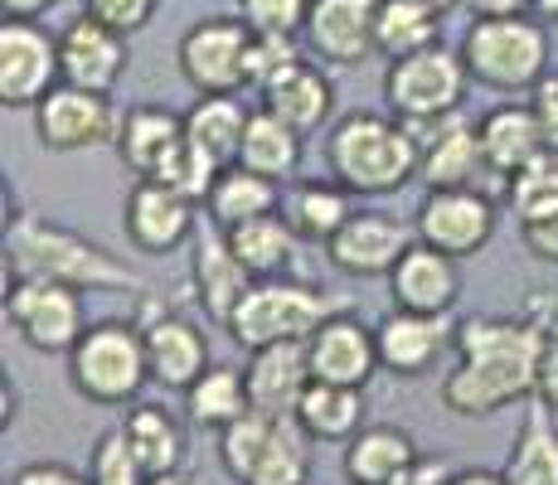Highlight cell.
<instances>
[{
  "instance_id": "1",
  "label": "cell",
  "mask_w": 558,
  "mask_h": 485,
  "mask_svg": "<svg viewBox=\"0 0 558 485\" xmlns=\"http://www.w3.org/2000/svg\"><path fill=\"white\" fill-rule=\"evenodd\" d=\"M554 330L534 316H481L457 326V369L442 379V403L457 417H490L534 398L544 344Z\"/></svg>"
},
{
  "instance_id": "2",
  "label": "cell",
  "mask_w": 558,
  "mask_h": 485,
  "mask_svg": "<svg viewBox=\"0 0 558 485\" xmlns=\"http://www.w3.org/2000/svg\"><path fill=\"white\" fill-rule=\"evenodd\" d=\"M5 277H49V282L78 287V291H146V282L112 257L107 247L78 239L63 223H49L39 214H15L5 229Z\"/></svg>"
},
{
  "instance_id": "3",
  "label": "cell",
  "mask_w": 558,
  "mask_h": 485,
  "mask_svg": "<svg viewBox=\"0 0 558 485\" xmlns=\"http://www.w3.org/2000/svg\"><path fill=\"white\" fill-rule=\"evenodd\" d=\"M326 166L350 194H393L417 180L423 146L399 117L355 112L326 136Z\"/></svg>"
},
{
  "instance_id": "4",
  "label": "cell",
  "mask_w": 558,
  "mask_h": 485,
  "mask_svg": "<svg viewBox=\"0 0 558 485\" xmlns=\"http://www.w3.org/2000/svg\"><path fill=\"white\" fill-rule=\"evenodd\" d=\"M292 413L248 408L219 433V461L239 485H306L311 447Z\"/></svg>"
},
{
  "instance_id": "5",
  "label": "cell",
  "mask_w": 558,
  "mask_h": 485,
  "mask_svg": "<svg viewBox=\"0 0 558 485\" xmlns=\"http://www.w3.org/2000/svg\"><path fill=\"white\" fill-rule=\"evenodd\" d=\"M471 83L496 93H530L549 73V35L534 15H496L476 20L461 35Z\"/></svg>"
},
{
  "instance_id": "6",
  "label": "cell",
  "mask_w": 558,
  "mask_h": 485,
  "mask_svg": "<svg viewBox=\"0 0 558 485\" xmlns=\"http://www.w3.org/2000/svg\"><path fill=\"white\" fill-rule=\"evenodd\" d=\"M69 379L88 403L122 408L151 384L146 336L132 320H98L69 350Z\"/></svg>"
},
{
  "instance_id": "7",
  "label": "cell",
  "mask_w": 558,
  "mask_h": 485,
  "mask_svg": "<svg viewBox=\"0 0 558 485\" xmlns=\"http://www.w3.org/2000/svg\"><path fill=\"white\" fill-rule=\"evenodd\" d=\"M336 311L345 306L316 287L282 282V277H253V287L243 291V301L233 306L223 330L243 350H263V344H282V340H311Z\"/></svg>"
},
{
  "instance_id": "8",
  "label": "cell",
  "mask_w": 558,
  "mask_h": 485,
  "mask_svg": "<svg viewBox=\"0 0 558 485\" xmlns=\"http://www.w3.org/2000/svg\"><path fill=\"white\" fill-rule=\"evenodd\" d=\"M466 59L461 49L452 53L447 45H427L408 59H389L384 73V102L399 122H427V117H452L461 112L466 97Z\"/></svg>"
},
{
  "instance_id": "9",
  "label": "cell",
  "mask_w": 558,
  "mask_h": 485,
  "mask_svg": "<svg viewBox=\"0 0 558 485\" xmlns=\"http://www.w3.org/2000/svg\"><path fill=\"white\" fill-rule=\"evenodd\" d=\"M5 316L20 330V340L39 354H69L83 330H88L78 287L49 282V277H20V282H10Z\"/></svg>"
},
{
  "instance_id": "10",
  "label": "cell",
  "mask_w": 558,
  "mask_h": 485,
  "mask_svg": "<svg viewBox=\"0 0 558 485\" xmlns=\"http://www.w3.org/2000/svg\"><path fill=\"white\" fill-rule=\"evenodd\" d=\"M248 45H253V29L243 25V15L239 20L209 15L185 29L175 59L195 93H239V88H248V78H243V69H248Z\"/></svg>"
},
{
  "instance_id": "11",
  "label": "cell",
  "mask_w": 558,
  "mask_h": 485,
  "mask_svg": "<svg viewBox=\"0 0 558 485\" xmlns=\"http://www.w3.org/2000/svg\"><path fill=\"white\" fill-rule=\"evenodd\" d=\"M63 83L59 39L39 29L35 20L0 25V102L5 107H39Z\"/></svg>"
},
{
  "instance_id": "12",
  "label": "cell",
  "mask_w": 558,
  "mask_h": 485,
  "mask_svg": "<svg viewBox=\"0 0 558 485\" xmlns=\"http://www.w3.org/2000/svg\"><path fill=\"white\" fill-rule=\"evenodd\" d=\"M417 243L437 247L447 257H476L481 247L496 239V204L486 199L476 185L466 190H427V199L417 204Z\"/></svg>"
},
{
  "instance_id": "13",
  "label": "cell",
  "mask_w": 558,
  "mask_h": 485,
  "mask_svg": "<svg viewBox=\"0 0 558 485\" xmlns=\"http://www.w3.org/2000/svg\"><path fill=\"white\" fill-rule=\"evenodd\" d=\"M117 126L122 117L112 112L107 93L73 88V83H59L35 107V132L49 150H93L102 142H117Z\"/></svg>"
},
{
  "instance_id": "14",
  "label": "cell",
  "mask_w": 558,
  "mask_h": 485,
  "mask_svg": "<svg viewBox=\"0 0 558 485\" xmlns=\"http://www.w3.org/2000/svg\"><path fill=\"white\" fill-rule=\"evenodd\" d=\"M413 243H417L413 223H399V219H389V214L360 209V214H350L345 229L326 243V257L345 277H389Z\"/></svg>"
},
{
  "instance_id": "15",
  "label": "cell",
  "mask_w": 558,
  "mask_h": 485,
  "mask_svg": "<svg viewBox=\"0 0 558 485\" xmlns=\"http://www.w3.org/2000/svg\"><path fill=\"white\" fill-rule=\"evenodd\" d=\"M374 20H379V0H311L306 15V49L326 63L355 69V63L374 59Z\"/></svg>"
},
{
  "instance_id": "16",
  "label": "cell",
  "mask_w": 558,
  "mask_h": 485,
  "mask_svg": "<svg viewBox=\"0 0 558 485\" xmlns=\"http://www.w3.org/2000/svg\"><path fill=\"white\" fill-rule=\"evenodd\" d=\"M122 223L136 253L166 257L195 233V199H185L180 190L160 185V180H142V185L126 194Z\"/></svg>"
},
{
  "instance_id": "17",
  "label": "cell",
  "mask_w": 558,
  "mask_h": 485,
  "mask_svg": "<svg viewBox=\"0 0 558 485\" xmlns=\"http://www.w3.org/2000/svg\"><path fill=\"white\" fill-rule=\"evenodd\" d=\"M306 360H311V379L320 384H350L364 388L379 369V340L350 311H336L316 336L306 340Z\"/></svg>"
},
{
  "instance_id": "18",
  "label": "cell",
  "mask_w": 558,
  "mask_h": 485,
  "mask_svg": "<svg viewBox=\"0 0 558 485\" xmlns=\"http://www.w3.org/2000/svg\"><path fill=\"white\" fill-rule=\"evenodd\" d=\"M374 340H379V369L399 374V379H417V374L433 369L447 344H457V326L447 316H433V311L393 306V316L374 326Z\"/></svg>"
},
{
  "instance_id": "19",
  "label": "cell",
  "mask_w": 558,
  "mask_h": 485,
  "mask_svg": "<svg viewBox=\"0 0 558 485\" xmlns=\"http://www.w3.org/2000/svg\"><path fill=\"white\" fill-rule=\"evenodd\" d=\"M59 59H63V83H73V88H93V93H112L117 78L126 73L132 49H126L122 29L83 15L59 35Z\"/></svg>"
},
{
  "instance_id": "20",
  "label": "cell",
  "mask_w": 558,
  "mask_h": 485,
  "mask_svg": "<svg viewBox=\"0 0 558 485\" xmlns=\"http://www.w3.org/2000/svg\"><path fill=\"white\" fill-rule=\"evenodd\" d=\"M393 287V306L403 311H433V316H452L457 296H461V277H457V257L437 253L427 243H413L399 257V267L389 272Z\"/></svg>"
},
{
  "instance_id": "21",
  "label": "cell",
  "mask_w": 558,
  "mask_h": 485,
  "mask_svg": "<svg viewBox=\"0 0 558 485\" xmlns=\"http://www.w3.org/2000/svg\"><path fill=\"white\" fill-rule=\"evenodd\" d=\"M248 398L263 413H296L302 393L311 388V360H306V340H282V344H263L248 350Z\"/></svg>"
},
{
  "instance_id": "22",
  "label": "cell",
  "mask_w": 558,
  "mask_h": 485,
  "mask_svg": "<svg viewBox=\"0 0 558 485\" xmlns=\"http://www.w3.org/2000/svg\"><path fill=\"white\" fill-rule=\"evenodd\" d=\"M142 336H146V360H151V384L185 393V388L209 369V340H204V330L195 320L156 316L142 326Z\"/></svg>"
},
{
  "instance_id": "23",
  "label": "cell",
  "mask_w": 558,
  "mask_h": 485,
  "mask_svg": "<svg viewBox=\"0 0 558 485\" xmlns=\"http://www.w3.org/2000/svg\"><path fill=\"white\" fill-rule=\"evenodd\" d=\"M476 132H481V146H486L490 170H496V175H506V180L514 175V170H524V166H534V160L549 156L544 126H539V117H534L530 102L496 107V112L481 117Z\"/></svg>"
},
{
  "instance_id": "24",
  "label": "cell",
  "mask_w": 558,
  "mask_h": 485,
  "mask_svg": "<svg viewBox=\"0 0 558 485\" xmlns=\"http://www.w3.org/2000/svg\"><path fill=\"white\" fill-rule=\"evenodd\" d=\"M417 457L423 451H417L413 433L393 423H374L345 441V476L355 485H399L417 466Z\"/></svg>"
},
{
  "instance_id": "25",
  "label": "cell",
  "mask_w": 558,
  "mask_h": 485,
  "mask_svg": "<svg viewBox=\"0 0 558 485\" xmlns=\"http://www.w3.org/2000/svg\"><path fill=\"white\" fill-rule=\"evenodd\" d=\"M257 97H263V107H272L287 126H296V132L306 136V132H316V126L330 117V107H336V83H330L316 63L296 59L292 69L277 73Z\"/></svg>"
},
{
  "instance_id": "26",
  "label": "cell",
  "mask_w": 558,
  "mask_h": 485,
  "mask_svg": "<svg viewBox=\"0 0 558 485\" xmlns=\"http://www.w3.org/2000/svg\"><path fill=\"white\" fill-rule=\"evenodd\" d=\"M481 170H490L486 146H481V132L457 112L452 122H447L442 132L423 146L417 180H427V190H466Z\"/></svg>"
},
{
  "instance_id": "27",
  "label": "cell",
  "mask_w": 558,
  "mask_h": 485,
  "mask_svg": "<svg viewBox=\"0 0 558 485\" xmlns=\"http://www.w3.org/2000/svg\"><path fill=\"white\" fill-rule=\"evenodd\" d=\"M195 287H199V306L209 311V320H219V326H229L233 306H239L243 291L253 287V272L233 257L223 229L199 233V243H195Z\"/></svg>"
},
{
  "instance_id": "28",
  "label": "cell",
  "mask_w": 558,
  "mask_h": 485,
  "mask_svg": "<svg viewBox=\"0 0 558 485\" xmlns=\"http://www.w3.org/2000/svg\"><path fill=\"white\" fill-rule=\"evenodd\" d=\"M180 142H185V117H175L170 107H132L122 117V126H117L112 146L136 175L151 180Z\"/></svg>"
},
{
  "instance_id": "29",
  "label": "cell",
  "mask_w": 558,
  "mask_h": 485,
  "mask_svg": "<svg viewBox=\"0 0 558 485\" xmlns=\"http://www.w3.org/2000/svg\"><path fill=\"white\" fill-rule=\"evenodd\" d=\"M204 204H209V223H214V229L229 233V229H239V223L257 219V214H277V209H282V185L233 160V166L219 170V180H214V190H209V199H204Z\"/></svg>"
},
{
  "instance_id": "30",
  "label": "cell",
  "mask_w": 558,
  "mask_h": 485,
  "mask_svg": "<svg viewBox=\"0 0 558 485\" xmlns=\"http://www.w3.org/2000/svg\"><path fill=\"white\" fill-rule=\"evenodd\" d=\"M239 166H248V170H257V175L287 185V180L302 170V132L287 126L272 107H257V112H248V132H243Z\"/></svg>"
},
{
  "instance_id": "31",
  "label": "cell",
  "mask_w": 558,
  "mask_h": 485,
  "mask_svg": "<svg viewBox=\"0 0 558 485\" xmlns=\"http://www.w3.org/2000/svg\"><path fill=\"white\" fill-rule=\"evenodd\" d=\"M296 423L311 441H340L345 447L350 437L364 427V388H350V384H320L311 379V388L296 403Z\"/></svg>"
},
{
  "instance_id": "32",
  "label": "cell",
  "mask_w": 558,
  "mask_h": 485,
  "mask_svg": "<svg viewBox=\"0 0 558 485\" xmlns=\"http://www.w3.org/2000/svg\"><path fill=\"white\" fill-rule=\"evenodd\" d=\"M122 437L126 447L136 451V461L146 466V476H166V471H180L185 461V427L170 408L156 403H136L132 413L122 417Z\"/></svg>"
},
{
  "instance_id": "33",
  "label": "cell",
  "mask_w": 558,
  "mask_h": 485,
  "mask_svg": "<svg viewBox=\"0 0 558 485\" xmlns=\"http://www.w3.org/2000/svg\"><path fill=\"white\" fill-rule=\"evenodd\" d=\"M506 481L510 485H558V427H554V408H544L539 398H534V408L524 413L520 433L510 441Z\"/></svg>"
},
{
  "instance_id": "34",
  "label": "cell",
  "mask_w": 558,
  "mask_h": 485,
  "mask_svg": "<svg viewBox=\"0 0 558 485\" xmlns=\"http://www.w3.org/2000/svg\"><path fill=\"white\" fill-rule=\"evenodd\" d=\"M282 214H287V223L296 229V239L330 243L350 223L355 204H350V190L340 185V180H326V185H320V180H311V185H296L292 194H287Z\"/></svg>"
},
{
  "instance_id": "35",
  "label": "cell",
  "mask_w": 558,
  "mask_h": 485,
  "mask_svg": "<svg viewBox=\"0 0 558 485\" xmlns=\"http://www.w3.org/2000/svg\"><path fill=\"white\" fill-rule=\"evenodd\" d=\"M190 142H199L214 160L233 166L243 150V132H248V112L233 93H199V102L185 112Z\"/></svg>"
},
{
  "instance_id": "36",
  "label": "cell",
  "mask_w": 558,
  "mask_h": 485,
  "mask_svg": "<svg viewBox=\"0 0 558 485\" xmlns=\"http://www.w3.org/2000/svg\"><path fill=\"white\" fill-rule=\"evenodd\" d=\"M243 267L253 277H277L287 263H292V247H296V229L287 223V214H257V219L239 223V229L223 233Z\"/></svg>"
},
{
  "instance_id": "37",
  "label": "cell",
  "mask_w": 558,
  "mask_h": 485,
  "mask_svg": "<svg viewBox=\"0 0 558 485\" xmlns=\"http://www.w3.org/2000/svg\"><path fill=\"white\" fill-rule=\"evenodd\" d=\"M374 45L384 59H408V53L442 45V15L417 0H379V20H374Z\"/></svg>"
},
{
  "instance_id": "38",
  "label": "cell",
  "mask_w": 558,
  "mask_h": 485,
  "mask_svg": "<svg viewBox=\"0 0 558 485\" xmlns=\"http://www.w3.org/2000/svg\"><path fill=\"white\" fill-rule=\"evenodd\" d=\"M185 408L199 427H219L223 433L233 417H243L253 408L248 379H243L239 369H229V364H209V369L185 388Z\"/></svg>"
},
{
  "instance_id": "39",
  "label": "cell",
  "mask_w": 558,
  "mask_h": 485,
  "mask_svg": "<svg viewBox=\"0 0 558 485\" xmlns=\"http://www.w3.org/2000/svg\"><path fill=\"white\" fill-rule=\"evenodd\" d=\"M506 194H510V209H514V219H520V229L524 223L554 219L558 214V160L544 156V160H534V166L514 170Z\"/></svg>"
},
{
  "instance_id": "40",
  "label": "cell",
  "mask_w": 558,
  "mask_h": 485,
  "mask_svg": "<svg viewBox=\"0 0 558 485\" xmlns=\"http://www.w3.org/2000/svg\"><path fill=\"white\" fill-rule=\"evenodd\" d=\"M219 170H223V160H214L209 150H204L199 142H190V132H185V142L170 150V160L156 170L151 180H160V185L180 190L185 199L199 204V199H209V190H214V180H219Z\"/></svg>"
},
{
  "instance_id": "41",
  "label": "cell",
  "mask_w": 558,
  "mask_h": 485,
  "mask_svg": "<svg viewBox=\"0 0 558 485\" xmlns=\"http://www.w3.org/2000/svg\"><path fill=\"white\" fill-rule=\"evenodd\" d=\"M88 481L93 485H146V466L136 461V451L126 447L122 427H112V433L98 437V447H93V461H88Z\"/></svg>"
},
{
  "instance_id": "42",
  "label": "cell",
  "mask_w": 558,
  "mask_h": 485,
  "mask_svg": "<svg viewBox=\"0 0 558 485\" xmlns=\"http://www.w3.org/2000/svg\"><path fill=\"white\" fill-rule=\"evenodd\" d=\"M239 15L253 35H302L311 0H239Z\"/></svg>"
},
{
  "instance_id": "43",
  "label": "cell",
  "mask_w": 558,
  "mask_h": 485,
  "mask_svg": "<svg viewBox=\"0 0 558 485\" xmlns=\"http://www.w3.org/2000/svg\"><path fill=\"white\" fill-rule=\"evenodd\" d=\"M296 59H302V49H296V35H253L248 69H243V78H248V88L263 93L267 83H272L282 69H292Z\"/></svg>"
},
{
  "instance_id": "44",
  "label": "cell",
  "mask_w": 558,
  "mask_h": 485,
  "mask_svg": "<svg viewBox=\"0 0 558 485\" xmlns=\"http://www.w3.org/2000/svg\"><path fill=\"white\" fill-rule=\"evenodd\" d=\"M83 15L102 20V25L122 29V35H136V29L151 25L156 0H83Z\"/></svg>"
},
{
  "instance_id": "45",
  "label": "cell",
  "mask_w": 558,
  "mask_h": 485,
  "mask_svg": "<svg viewBox=\"0 0 558 485\" xmlns=\"http://www.w3.org/2000/svg\"><path fill=\"white\" fill-rule=\"evenodd\" d=\"M534 97H530V107H534V117H539V126H544V142H549V156L558 160V73L549 78L544 73L539 83L530 88Z\"/></svg>"
},
{
  "instance_id": "46",
  "label": "cell",
  "mask_w": 558,
  "mask_h": 485,
  "mask_svg": "<svg viewBox=\"0 0 558 485\" xmlns=\"http://www.w3.org/2000/svg\"><path fill=\"white\" fill-rule=\"evenodd\" d=\"M10 485H93L83 471L63 466V461H29V466L15 471V481Z\"/></svg>"
},
{
  "instance_id": "47",
  "label": "cell",
  "mask_w": 558,
  "mask_h": 485,
  "mask_svg": "<svg viewBox=\"0 0 558 485\" xmlns=\"http://www.w3.org/2000/svg\"><path fill=\"white\" fill-rule=\"evenodd\" d=\"M520 239H524V247H530L534 257H539V263L558 267V214L554 219H539V223H524Z\"/></svg>"
},
{
  "instance_id": "48",
  "label": "cell",
  "mask_w": 558,
  "mask_h": 485,
  "mask_svg": "<svg viewBox=\"0 0 558 485\" xmlns=\"http://www.w3.org/2000/svg\"><path fill=\"white\" fill-rule=\"evenodd\" d=\"M534 398H539L544 408H554L558 413V330L544 344V360H539V379H534Z\"/></svg>"
},
{
  "instance_id": "49",
  "label": "cell",
  "mask_w": 558,
  "mask_h": 485,
  "mask_svg": "<svg viewBox=\"0 0 558 485\" xmlns=\"http://www.w3.org/2000/svg\"><path fill=\"white\" fill-rule=\"evenodd\" d=\"M452 476H457V471L447 466L442 457H417V466L408 471L399 485H452Z\"/></svg>"
},
{
  "instance_id": "50",
  "label": "cell",
  "mask_w": 558,
  "mask_h": 485,
  "mask_svg": "<svg viewBox=\"0 0 558 485\" xmlns=\"http://www.w3.org/2000/svg\"><path fill=\"white\" fill-rule=\"evenodd\" d=\"M466 10L476 20H496V15H530V0H466Z\"/></svg>"
},
{
  "instance_id": "51",
  "label": "cell",
  "mask_w": 558,
  "mask_h": 485,
  "mask_svg": "<svg viewBox=\"0 0 558 485\" xmlns=\"http://www.w3.org/2000/svg\"><path fill=\"white\" fill-rule=\"evenodd\" d=\"M0 5H5L10 20H35V15H45L49 5H59V0H0Z\"/></svg>"
},
{
  "instance_id": "52",
  "label": "cell",
  "mask_w": 558,
  "mask_h": 485,
  "mask_svg": "<svg viewBox=\"0 0 558 485\" xmlns=\"http://www.w3.org/2000/svg\"><path fill=\"white\" fill-rule=\"evenodd\" d=\"M452 485H510L506 471H457Z\"/></svg>"
},
{
  "instance_id": "53",
  "label": "cell",
  "mask_w": 558,
  "mask_h": 485,
  "mask_svg": "<svg viewBox=\"0 0 558 485\" xmlns=\"http://www.w3.org/2000/svg\"><path fill=\"white\" fill-rule=\"evenodd\" d=\"M530 15L534 20H554L558 25V0H530Z\"/></svg>"
},
{
  "instance_id": "54",
  "label": "cell",
  "mask_w": 558,
  "mask_h": 485,
  "mask_svg": "<svg viewBox=\"0 0 558 485\" xmlns=\"http://www.w3.org/2000/svg\"><path fill=\"white\" fill-rule=\"evenodd\" d=\"M417 5L437 10V15H452V10H457V5H466V0H417Z\"/></svg>"
},
{
  "instance_id": "55",
  "label": "cell",
  "mask_w": 558,
  "mask_h": 485,
  "mask_svg": "<svg viewBox=\"0 0 558 485\" xmlns=\"http://www.w3.org/2000/svg\"><path fill=\"white\" fill-rule=\"evenodd\" d=\"M146 485H195V481H190V476H180V471H166V476H151Z\"/></svg>"
},
{
  "instance_id": "56",
  "label": "cell",
  "mask_w": 558,
  "mask_h": 485,
  "mask_svg": "<svg viewBox=\"0 0 558 485\" xmlns=\"http://www.w3.org/2000/svg\"><path fill=\"white\" fill-rule=\"evenodd\" d=\"M350 485H355V481H350Z\"/></svg>"
}]
</instances>
